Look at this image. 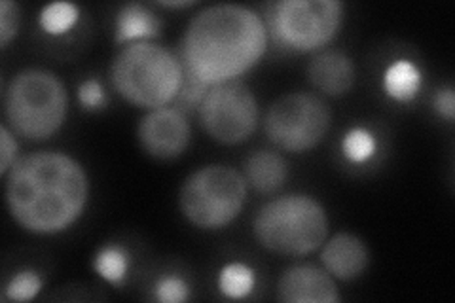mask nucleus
I'll return each instance as SVG.
<instances>
[{"instance_id":"11","label":"nucleus","mask_w":455,"mask_h":303,"mask_svg":"<svg viewBox=\"0 0 455 303\" xmlns=\"http://www.w3.org/2000/svg\"><path fill=\"white\" fill-rule=\"evenodd\" d=\"M277 296L287 303H336L338 288L329 273L313 266H296L284 271L277 283Z\"/></svg>"},{"instance_id":"25","label":"nucleus","mask_w":455,"mask_h":303,"mask_svg":"<svg viewBox=\"0 0 455 303\" xmlns=\"http://www.w3.org/2000/svg\"><path fill=\"white\" fill-rule=\"evenodd\" d=\"M0 175H8V171L12 165L16 163V152H18V144L13 140L10 129L6 125L0 127Z\"/></svg>"},{"instance_id":"5","label":"nucleus","mask_w":455,"mask_h":303,"mask_svg":"<svg viewBox=\"0 0 455 303\" xmlns=\"http://www.w3.org/2000/svg\"><path fill=\"white\" fill-rule=\"evenodd\" d=\"M67 92L53 72L27 68L12 78L4 93V112L13 132L28 140H46L67 116Z\"/></svg>"},{"instance_id":"13","label":"nucleus","mask_w":455,"mask_h":303,"mask_svg":"<svg viewBox=\"0 0 455 303\" xmlns=\"http://www.w3.org/2000/svg\"><path fill=\"white\" fill-rule=\"evenodd\" d=\"M307 78L313 88L324 95L339 97L353 88L355 65L346 53L324 52L309 63Z\"/></svg>"},{"instance_id":"9","label":"nucleus","mask_w":455,"mask_h":303,"mask_svg":"<svg viewBox=\"0 0 455 303\" xmlns=\"http://www.w3.org/2000/svg\"><path fill=\"white\" fill-rule=\"evenodd\" d=\"M199 120L209 137L222 144L247 140L259 125V103L243 82H226L209 88Z\"/></svg>"},{"instance_id":"12","label":"nucleus","mask_w":455,"mask_h":303,"mask_svg":"<svg viewBox=\"0 0 455 303\" xmlns=\"http://www.w3.org/2000/svg\"><path fill=\"white\" fill-rule=\"evenodd\" d=\"M321 259L331 275L339 281H353L364 273L368 266V251L359 237L338 234L324 244Z\"/></svg>"},{"instance_id":"19","label":"nucleus","mask_w":455,"mask_h":303,"mask_svg":"<svg viewBox=\"0 0 455 303\" xmlns=\"http://www.w3.org/2000/svg\"><path fill=\"white\" fill-rule=\"evenodd\" d=\"M93 267L99 275L107 279L108 283H120L125 275V269H127L125 252L116 247L103 249L97 254Z\"/></svg>"},{"instance_id":"4","label":"nucleus","mask_w":455,"mask_h":303,"mask_svg":"<svg viewBox=\"0 0 455 303\" xmlns=\"http://www.w3.org/2000/svg\"><path fill=\"white\" fill-rule=\"evenodd\" d=\"M254 235L274 254L306 256L317 251L329 235V219L309 195H284L269 201L256 214Z\"/></svg>"},{"instance_id":"28","label":"nucleus","mask_w":455,"mask_h":303,"mask_svg":"<svg viewBox=\"0 0 455 303\" xmlns=\"http://www.w3.org/2000/svg\"><path fill=\"white\" fill-rule=\"evenodd\" d=\"M162 6H165V8H188V6H194L196 3H190V0H188V3H184V0H182V3H180V0H179V3H171V0H167V3H160Z\"/></svg>"},{"instance_id":"15","label":"nucleus","mask_w":455,"mask_h":303,"mask_svg":"<svg viewBox=\"0 0 455 303\" xmlns=\"http://www.w3.org/2000/svg\"><path fill=\"white\" fill-rule=\"evenodd\" d=\"M160 35V21L140 4H125L116 21V42L152 38Z\"/></svg>"},{"instance_id":"16","label":"nucleus","mask_w":455,"mask_h":303,"mask_svg":"<svg viewBox=\"0 0 455 303\" xmlns=\"http://www.w3.org/2000/svg\"><path fill=\"white\" fill-rule=\"evenodd\" d=\"M419 72L408 61H398L386 72V92L396 100H410L419 90Z\"/></svg>"},{"instance_id":"7","label":"nucleus","mask_w":455,"mask_h":303,"mask_svg":"<svg viewBox=\"0 0 455 303\" xmlns=\"http://www.w3.org/2000/svg\"><path fill=\"white\" fill-rule=\"evenodd\" d=\"M332 112L323 99L311 93H289L267 108L264 129L275 147L287 152L315 148L331 127Z\"/></svg>"},{"instance_id":"18","label":"nucleus","mask_w":455,"mask_h":303,"mask_svg":"<svg viewBox=\"0 0 455 303\" xmlns=\"http://www.w3.org/2000/svg\"><path fill=\"white\" fill-rule=\"evenodd\" d=\"M78 20V8L68 3H53L42 10L40 25L50 35L67 33Z\"/></svg>"},{"instance_id":"26","label":"nucleus","mask_w":455,"mask_h":303,"mask_svg":"<svg viewBox=\"0 0 455 303\" xmlns=\"http://www.w3.org/2000/svg\"><path fill=\"white\" fill-rule=\"evenodd\" d=\"M78 99L85 108H97L105 103V92L97 80H88L80 85Z\"/></svg>"},{"instance_id":"17","label":"nucleus","mask_w":455,"mask_h":303,"mask_svg":"<svg viewBox=\"0 0 455 303\" xmlns=\"http://www.w3.org/2000/svg\"><path fill=\"white\" fill-rule=\"evenodd\" d=\"M220 291L228 296V298H245L254 286V275L252 271L243 266V264H230L226 266L220 273Z\"/></svg>"},{"instance_id":"23","label":"nucleus","mask_w":455,"mask_h":303,"mask_svg":"<svg viewBox=\"0 0 455 303\" xmlns=\"http://www.w3.org/2000/svg\"><path fill=\"white\" fill-rule=\"evenodd\" d=\"M18 20H20V8L18 4L3 0L0 3V44L6 48L10 40L18 35Z\"/></svg>"},{"instance_id":"6","label":"nucleus","mask_w":455,"mask_h":303,"mask_svg":"<svg viewBox=\"0 0 455 303\" xmlns=\"http://www.w3.org/2000/svg\"><path fill=\"white\" fill-rule=\"evenodd\" d=\"M247 180L232 167L207 165L184 180L180 209L202 229H217L237 219L245 205Z\"/></svg>"},{"instance_id":"24","label":"nucleus","mask_w":455,"mask_h":303,"mask_svg":"<svg viewBox=\"0 0 455 303\" xmlns=\"http://www.w3.org/2000/svg\"><path fill=\"white\" fill-rule=\"evenodd\" d=\"M156 298L164 303H180L188 299V286L184 281L169 277L156 286Z\"/></svg>"},{"instance_id":"3","label":"nucleus","mask_w":455,"mask_h":303,"mask_svg":"<svg viewBox=\"0 0 455 303\" xmlns=\"http://www.w3.org/2000/svg\"><path fill=\"white\" fill-rule=\"evenodd\" d=\"M184 80L177 57L158 44L135 42L125 46L110 67V82L127 103L158 110L173 103Z\"/></svg>"},{"instance_id":"20","label":"nucleus","mask_w":455,"mask_h":303,"mask_svg":"<svg viewBox=\"0 0 455 303\" xmlns=\"http://www.w3.org/2000/svg\"><path fill=\"white\" fill-rule=\"evenodd\" d=\"M40 288H42V281L36 273L31 269H25V271H20L18 275H13L12 281L8 283L6 298L12 301H28L36 298Z\"/></svg>"},{"instance_id":"27","label":"nucleus","mask_w":455,"mask_h":303,"mask_svg":"<svg viewBox=\"0 0 455 303\" xmlns=\"http://www.w3.org/2000/svg\"><path fill=\"white\" fill-rule=\"evenodd\" d=\"M435 107L440 116L446 118L448 122H453L455 118V95L451 88H446L443 92H438L435 99Z\"/></svg>"},{"instance_id":"21","label":"nucleus","mask_w":455,"mask_h":303,"mask_svg":"<svg viewBox=\"0 0 455 303\" xmlns=\"http://www.w3.org/2000/svg\"><path fill=\"white\" fill-rule=\"evenodd\" d=\"M374 150H376V140L368 132H364V129H353L344 140V152L355 163L366 162L368 157L374 154Z\"/></svg>"},{"instance_id":"10","label":"nucleus","mask_w":455,"mask_h":303,"mask_svg":"<svg viewBox=\"0 0 455 303\" xmlns=\"http://www.w3.org/2000/svg\"><path fill=\"white\" fill-rule=\"evenodd\" d=\"M142 150L156 160H173L184 154L190 142V125L177 108H158L139 124Z\"/></svg>"},{"instance_id":"8","label":"nucleus","mask_w":455,"mask_h":303,"mask_svg":"<svg viewBox=\"0 0 455 303\" xmlns=\"http://www.w3.org/2000/svg\"><path fill=\"white\" fill-rule=\"evenodd\" d=\"M341 10L338 0H281L269 13V28L281 46L313 52L338 35Z\"/></svg>"},{"instance_id":"2","label":"nucleus","mask_w":455,"mask_h":303,"mask_svg":"<svg viewBox=\"0 0 455 303\" xmlns=\"http://www.w3.org/2000/svg\"><path fill=\"white\" fill-rule=\"evenodd\" d=\"M267 46L262 20L249 8L217 4L199 12L182 38V68L209 88L234 82L260 61Z\"/></svg>"},{"instance_id":"1","label":"nucleus","mask_w":455,"mask_h":303,"mask_svg":"<svg viewBox=\"0 0 455 303\" xmlns=\"http://www.w3.org/2000/svg\"><path fill=\"white\" fill-rule=\"evenodd\" d=\"M85 201L88 177L65 154H28L8 171L6 203L16 222L28 232H61L82 214Z\"/></svg>"},{"instance_id":"14","label":"nucleus","mask_w":455,"mask_h":303,"mask_svg":"<svg viewBox=\"0 0 455 303\" xmlns=\"http://www.w3.org/2000/svg\"><path fill=\"white\" fill-rule=\"evenodd\" d=\"M247 180L260 194H274L287 179V163L275 152H254L245 165Z\"/></svg>"},{"instance_id":"22","label":"nucleus","mask_w":455,"mask_h":303,"mask_svg":"<svg viewBox=\"0 0 455 303\" xmlns=\"http://www.w3.org/2000/svg\"><path fill=\"white\" fill-rule=\"evenodd\" d=\"M207 92H209V85L197 82L196 78H192L190 75L184 72L180 92H179L175 100L180 105L182 110H194L196 107L199 108V105H202V100H204Z\"/></svg>"}]
</instances>
